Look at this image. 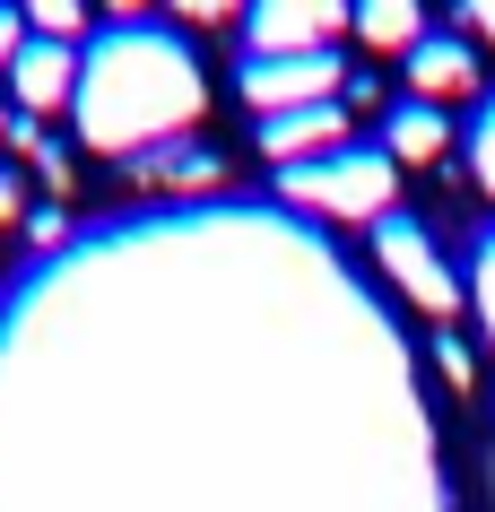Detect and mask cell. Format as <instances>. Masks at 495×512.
<instances>
[{
    "instance_id": "obj_1",
    "label": "cell",
    "mask_w": 495,
    "mask_h": 512,
    "mask_svg": "<svg viewBox=\"0 0 495 512\" xmlns=\"http://www.w3.org/2000/svg\"><path fill=\"white\" fill-rule=\"evenodd\" d=\"M192 113H200V70L157 27H113L79 61V131L96 148H148L157 131H183Z\"/></svg>"
},
{
    "instance_id": "obj_2",
    "label": "cell",
    "mask_w": 495,
    "mask_h": 512,
    "mask_svg": "<svg viewBox=\"0 0 495 512\" xmlns=\"http://www.w3.org/2000/svg\"><path fill=\"white\" fill-rule=\"evenodd\" d=\"M278 191L296 200V209H322V217H374L383 226L391 217V191H400V165H391V148H339V157L322 165H287L278 174Z\"/></svg>"
},
{
    "instance_id": "obj_3",
    "label": "cell",
    "mask_w": 495,
    "mask_h": 512,
    "mask_svg": "<svg viewBox=\"0 0 495 512\" xmlns=\"http://www.w3.org/2000/svg\"><path fill=\"white\" fill-rule=\"evenodd\" d=\"M374 252H383L391 287H400L417 313H435V322H443V313L461 304V278L443 270V252H435V235H426V226H409V217H383V226H374Z\"/></svg>"
},
{
    "instance_id": "obj_4",
    "label": "cell",
    "mask_w": 495,
    "mask_h": 512,
    "mask_svg": "<svg viewBox=\"0 0 495 512\" xmlns=\"http://www.w3.org/2000/svg\"><path fill=\"white\" fill-rule=\"evenodd\" d=\"M244 105L270 122V113H304V105H339V53H287V61H244Z\"/></svg>"
},
{
    "instance_id": "obj_5",
    "label": "cell",
    "mask_w": 495,
    "mask_h": 512,
    "mask_svg": "<svg viewBox=\"0 0 495 512\" xmlns=\"http://www.w3.org/2000/svg\"><path fill=\"white\" fill-rule=\"evenodd\" d=\"M357 27V9H330V0H270L252 9L244 35H252V61H287V53H330V35Z\"/></svg>"
},
{
    "instance_id": "obj_6",
    "label": "cell",
    "mask_w": 495,
    "mask_h": 512,
    "mask_svg": "<svg viewBox=\"0 0 495 512\" xmlns=\"http://www.w3.org/2000/svg\"><path fill=\"white\" fill-rule=\"evenodd\" d=\"M261 148H270V165L287 174V165H322L348 148V105H304V113H270L261 122Z\"/></svg>"
},
{
    "instance_id": "obj_7",
    "label": "cell",
    "mask_w": 495,
    "mask_h": 512,
    "mask_svg": "<svg viewBox=\"0 0 495 512\" xmlns=\"http://www.w3.org/2000/svg\"><path fill=\"white\" fill-rule=\"evenodd\" d=\"M70 87H79V61H70V44H44V35H27V53L9 61V96H18V113H53L70 105Z\"/></svg>"
},
{
    "instance_id": "obj_8",
    "label": "cell",
    "mask_w": 495,
    "mask_h": 512,
    "mask_svg": "<svg viewBox=\"0 0 495 512\" xmlns=\"http://www.w3.org/2000/svg\"><path fill=\"white\" fill-rule=\"evenodd\" d=\"M469 87H478V44H469V35H426L409 53V96L417 105H452Z\"/></svg>"
},
{
    "instance_id": "obj_9",
    "label": "cell",
    "mask_w": 495,
    "mask_h": 512,
    "mask_svg": "<svg viewBox=\"0 0 495 512\" xmlns=\"http://www.w3.org/2000/svg\"><path fill=\"white\" fill-rule=\"evenodd\" d=\"M443 139H452L443 105H417V96H400V105H391V122H383L391 165H435V157H443Z\"/></svg>"
},
{
    "instance_id": "obj_10",
    "label": "cell",
    "mask_w": 495,
    "mask_h": 512,
    "mask_svg": "<svg viewBox=\"0 0 495 512\" xmlns=\"http://www.w3.org/2000/svg\"><path fill=\"white\" fill-rule=\"evenodd\" d=\"M357 35L374 44V53H417L435 27H426V9H409V0H365V9H357Z\"/></svg>"
},
{
    "instance_id": "obj_11",
    "label": "cell",
    "mask_w": 495,
    "mask_h": 512,
    "mask_svg": "<svg viewBox=\"0 0 495 512\" xmlns=\"http://www.w3.org/2000/svg\"><path fill=\"white\" fill-rule=\"evenodd\" d=\"M27 27L44 35V44H79V35H87V9H79V0H27Z\"/></svg>"
},
{
    "instance_id": "obj_12",
    "label": "cell",
    "mask_w": 495,
    "mask_h": 512,
    "mask_svg": "<svg viewBox=\"0 0 495 512\" xmlns=\"http://www.w3.org/2000/svg\"><path fill=\"white\" fill-rule=\"evenodd\" d=\"M469 304H478V322L495 339V235H478V252H469Z\"/></svg>"
},
{
    "instance_id": "obj_13",
    "label": "cell",
    "mask_w": 495,
    "mask_h": 512,
    "mask_svg": "<svg viewBox=\"0 0 495 512\" xmlns=\"http://www.w3.org/2000/svg\"><path fill=\"white\" fill-rule=\"evenodd\" d=\"M469 174L495 191V96L478 105V122H469Z\"/></svg>"
},
{
    "instance_id": "obj_14",
    "label": "cell",
    "mask_w": 495,
    "mask_h": 512,
    "mask_svg": "<svg viewBox=\"0 0 495 512\" xmlns=\"http://www.w3.org/2000/svg\"><path fill=\"white\" fill-rule=\"evenodd\" d=\"M148 174H174V183H218V157L183 148V157H148Z\"/></svg>"
},
{
    "instance_id": "obj_15",
    "label": "cell",
    "mask_w": 495,
    "mask_h": 512,
    "mask_svg": "<svg viewBox=\"0 0 495 512\" xmlns=\"http://www.w3.org/2000/svg\"><path fill=\"white\" fill-rule=\"evenodd\" d=\"M435 365H443V382H461V391L478 382V365H469V348H461V339H435Z\"/></svg>"
},
{
    "instance_id": "obj_16",
    "label": "cell",
    "mask_w": 495,
    "mask_h": 512,
    "mask_svg": "<svg viewBox=\"0 0 495 512\" xmlns=\"http://www.w3.org/2000/svg\"><path fill=\"white\" fill-rule=\"evenodd\" d=\"M27 9H0V70H9V61H18V53H27Z\"/></svg>"
},
{
    "instance_id": "obj_17",
    "label": "cell",
    "mask_w": 495,
    "mask_h": 512,
    "mask_svg": "<svg viewBox=\"0 0 495 512\" xmlns=\"http://www.w3.org/2000/svg\"><path fill=\"white\" fill-rule=\"evenodd\" d=\"M461 35H469V44H495V0H469V9H461Z\"/></svg>"
},
{
    "instance_id": "obj_18",
    "label": "cell",
    "mask_w": 495,
    "mask_h": 512,
    "mask_svg": "<svg viewBox=\"0 0 495 512\" xmlns=\"http://www.w3.org/2000/svg\"><path fill=\"white\" fill-rule=\"evenodd\" d=\"M18 217H27V191H18V174L0 165V226H18Z\"/></svg>"
},
{
    "instance_id": "obj_19",
    "label": "cell",
    "mask_w": 495,
    "mask_h": 512,
    "mask_svg": "<svg viewBox=\"0 0 495 512\" xmlns=\"http://www.w3.org/2000/svg\"><path fill=\"white\" fill-rule=\"evenodd\" d=\"M27 235L35 243H61V209H27Z\"/></svg>"
},
{
    "instance_id": "obj_20",
    "label": "cell",
    "mask_w": 495,
    "mask_h": 512,
    "mask_svg": "<svg viewBox=\"0 0 495 512\" xmlns=\"http://www.w3.org/2000/svg\"><path fill=\"white\" fill-rule=\"evenodd\" d=\"M0 122H9V113H0Z\"/></svg>"
}]
</instances>
